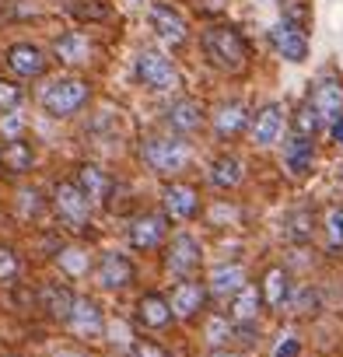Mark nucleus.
<instances>
[{"label": "nucleus", "mask_w": 343, "mask_h": 357, "mask_svg": "<svg viewBox=\"0 0 343 357\" xmlns=\"http://www.w3.org/2000/svg\"><path fill=\"white\" fill-rule=\"evenodd\" d=\"M280 133H284V105H280V102H266V105L252 116L249 137H252L256 147H270V144L280 140Z\"/></svg>", "instance_id": "12"}, {"label": "nucleus", "mask_w": 343, "mask_h": 357, "mask_svg": "<svg viewBox=\"0 0 343 357\" xmlns=\"http://www.w3.org/2000/svg\"><path fill=\"white\" fill-rule=\"evenodd\" d=\"M151 32H154L165 46H183L186 36H190L186 18H183L176 8H172V4H165V0L151 4Z\"/></svg>", "instance_id": "8"}, {"label": "nucleus", "mask_w": 343, "mask_h": 357, "mask_svg": "<svg viewBox=\"0 0 343 357\" xmlns=\"http://www.w3.org/2000/svg\"><path fill=\"white\" fill-rule=\"evenodd\" d=\"M326 238L333 249H343V207H333L326 214Z\"/></svg>", "instance_id": "34"}, {"label": "nucleus", "mask_w": 343, "mask_h": 357, "mask_svg": "<svg viewBox=\"0 0 343 357\" xmlns=\"http://www.w3.org/2000/svg\"><path fill=\"white\" fill-rule=\"evenodd\" d=\"M161 207H165V218L172 221H190L200 214V193L190 183H168L161 190Z\"/></svg>", "instance_id": "11"}, {"label": "nucleus", "mask_w": 343, "mask_h": 357, "mask_svg": "<svg viewBox=\"0 0 343 357\" xmlns=\"http://www.w3.org/2000/svg\"><path fill=\"white\" fill-rule=\"evenodd\" d=\"M53 207H56V214H60L67 225L81 228V225L88 221V214H91V197H88L77 183H56V190H53Z\"/></svg>", "instance_id": "7"}, {"label": "nucleus", "mask_w": 343, "mask_h": 357, "mask_svg": "<svg viewBox=\"0 0 343 357\" xmlns=\"http://www.w3.org/2000/svg\"><path fill=\"white\" fill-rule=\"evenodd\" d=\"M133 277H137V270H133V263H130L123 252H105V256L98 259L95 280H98L105 291H123V287L133 284Z\"/></svg>", "instance_id": "13"}, {"label": "nucleus", "mask_w": 343, "mask_h": 357, "mask_svg": "<svg viewBox=\"0 0 343 357\" xmlns=\"http://www.w3.org/2000/svg\"><path fill=\"white\" fill-rule=\"evenodd\" d=\"M211 357H242V354H235V350H214Z\"/></svg>", "instance_id": "41"}, {"label": "nucleus", "mask_w": 343, "mask_h": 357, "mask_svg": "<svg viewBox=\"0 0 343 357\" xmlns=\"http://www.w3.org/2000/svg\"><path fill=\"white\" fill-rule=\"evenodd\" d=\"M259 294L266 308H284L291 301V273L284 266H270L259 280Z\"/></svg>", "instance_id": "20"}, {"label": "nucleus", "mask_w": 343, "mask_h": 357, "mask_svg": "<svg viewBox=\"0 0 343 357\" xmlns=\"http://www.w3.org/2000/svg\"><path fill=\"white\" fill-rule=\"evenodd\" d=\"M77 186L91 197V204L95 200H102V197H109V190H112V178L98 168V165H81L77 168Z\"/></svg>", "instance_id": "28"}, {"label": "nucleus", "mask_w": 343, "mask_h": 357, "mask_svg": "<svg viewBox=\"0 0 343 357\" xmlns=\"http://www.w3.org/2000/svg\"><path fill=\"white\" fill-rule=\"evenodd\" d=\"M242 178H245V165L238 154H218L211 161V183L218 190H238Z\"/></svg>", "instance_id": "26"}, {"label": "nucleus", "mask_w": 343, "mask_h": 357, "mask_svg": "<svg viewBox=\"0 0 343 357\" xmlns=\"http://www.w3.org/2000/svg\"><path fill=\"white\" fill-rule=\"evenodd\" d=\"M172 301L168 298H161V294H144L140 301H137V322L144 326V329H165L168 322H172Z\"/></svg>", "instance_id": "21"}, {"label": "nucleus", "mask_w": 343, "mask_h": 357, "mask_svg": "<svg viewBox=\"0 0 343 357\" xmlns=\"http://www.w3.org/2000/svg\"><path fill=\"white\" fill-rule=\"evenodd\" d=\"M137 77L151 88V91H176L179 88V70L165 53L158 50H144L137 53Z\"/></svg>", "instance_id": "4"}, {"label": "nucleus", "mask_w": 343, "mask_h": 357, "mask_svg": "<svg viewBox=\"0 0 343 357\" xmlns=\"http://www.w3.org/2000/svg\"><path fill=\"white\" fill-rule=\"evenodd\" d=\"M204 53L218 70H228V74H238L249 63V43L231 25H211L204 32Z\"/></svg>", "instance_id": "1"}, {"label": "nucleus", "mask_w": 343, "mask_h": 357, "mask_svg": "<svg viewBox=\"0 0 343 357\" xmlns=\"http://www.w3.org/2000/svg\"><path fill=\"white\" fill-rule=\"evenodd\" d=\"M22 126H25V123H22V119H18L15 112H8L4 119H0V133H4L8 140H18V133H22Z\"/></svg>", "instance_id": "39"}, {"label": "nucleus", "mask_w": 343, "mask_h": 357, "mask_svg": "<svg viewBox=\"0 0 343 357\" xmlns=\"http://www.w3.org/2000/svg\"><path fill=\"white\" fill-rule=\"evenodd\" d=\"M319 126H322V119H319V112L305 102V105H298V112H294V133H301V137H315L319 133Z\"/></svg>", "instance_id": "32"}, {"label": "nucleus", "mask_w": 343, "mask_h": 357, "mask_svg": "<svg viewBox=\"0 0 343 357\" xmlns=\"http://www.w3.org/2000/svg\"><path fill=\"white\" fill-rule=\"evenodd\" d=\"M165 119H168V126L176 133H193V130L204 126V105L197 98H179V102H172Z\"/></svg>", "instance_id": "23"}, {"label": "nucleus", "mask_w": 343, "mask_h": 357, "mask_svg": "<svg viewBox=\"0 0 343 357\" xmlns=\"http://www.w3.org/2000/svg\"><path fill=\"white\" fill-rule=\"evenodd\" d=\"M312 231H315V218H312L308 211L287 218V238H291V242H308Z\"/></svg>", "instance_id": "31"}, {"label": "nucleus", "mask_w": 343, "mask_h": 357, "mask_svg": "<svg viewBox=\"0 0 343 357\" xmlns=\"http://www.w3.org/2000/svg\"><path fill=\"white\" fill-rule=\"evenodd\" d=\"M18 277V252L11 245H0V284Z\"/></svg>", "instance_id": "36"}, {"label": "nucleus", "mask_w": 343, "mask_h": 357, "mask_svg": "<svg viewBox=\"0 0 343 357\" xmlns=\"http://www.w3.org/2000/svg\"><path fill=\"white\" fill-rule=\"evenodd\" d=\"M249 123H252V116H249V105H245V102H224V105H218V112H214V133H218L221 140L238 137L242 130H249Z\"/></svg>", "instance_id": "16"}, {"label": "nucleus", "mask_w": 343, "mask_h": 357, "mask_svg": "<svg viewBox=\"0 0 343 357\" xmlns=\"http://www.w3.org/2000/svg\"><path fill=\"white\" fill-rule=\"evenodd\" d=\"M140 154H144V161L158 175H176V172H183L190 165V147L179 137H172V133H151V137H144Z\"/></svg>", "instance_id": "2"}, {"label": "nucleus", "mask_w": 343, "mask_h": 357, "mask_svg": "<svg viewBox=\"0 0 343 357\" xmlns=\"http://www.w3.org/2000/svg\"><path fill=\"white\" fill-rule=\"evenodd\" d=\"M165 235H168V218L165 214H137L130 221V228H126V238H130V245L137 252L158 249L165 242Z\"/></svg>", "instance_id": "10"}, {"label": "nucleus", "mask_w": 343, "mask_h": 357, "mask_svg": "<svg viewBox=\"0 0 343 357\" xmlns=\"http://www.w3.org/2000/svg\"><path fill=\"white\" fill-rule=\"evenodd\" d=\"M242 287H245V266L242 263H221L207 277V291L214 298H235Z\"/></svg>", "instance_id": "17"}, {"label": "nucleus", "mask_w": 343, "mask_h": 357, "mask_svg": "<svg viewBox=\"0 0 343 357\" xmlns=\"http://www.w3.org/2000/svg\"><path fill=\"white\" fill-rule=\"evenodd\" d=\"M22 105V88L15 81H0V112H15Z\"/></svg>", "instance_id": "35"}, {"label": "nucleus", "mask_w": 343, "mask_h": 357, "mask_svg": "<svg viewBox=\"0 0 343 357\" xmlns=\"http://www.w3.org/2000/svg\"><path fill=\"white\" fill-rule=\"evenodd\" d=\"M200 259H204V249H200V242H197L193 235H176V238L165 245V270H168L172 277L190 280V277L197 273Z\"/></svg>", "instance_id": "5"}, {"label": "nucleus", "mask_w": 343, "mask_h": 357, "mask_svg": "<svg viewBox=\"0 0 343 357\" xmlns=\"http://www.w3.org/2000/svg\"><path fill=\"white\" fill-rule=\"evenodd\" d=\"M77 336H88V340H98L102 336V329H105V322H102V312H98V305L91 301V298H77V305H74V315H70V322H67Z\"/></svg>", "instance_id": "25"}, {"label": "nucleus", "mask_w": 343, "mask_h": 357, "mask_svg": "<svg viewBox=\"0 0 343 357\" xmlns=\"http://www.w3.org/2000/svg\"><path fill=\"white\" fill-rule=\"evenodd\" d=\"M53 53H56V60L67 63V67H84V63L91 60V39H88L84 32H67V36L56 39Z\"/></svg>", "instance_id": "24"}, {"label": "nucleus", "mask_w": 343, "mask_h": 357, "mask_svg": "<svg viewBox=\"0 0 343 357\" xmlns=\"http://www.w3.org/2000/svg\"><path fill=\"white\" fill-rule=\"evenodd\" d=\"M172 312H176V319H197L200 312H204V305H207V284H200V280H183V284H176L172 287Z\"/></svg>", "instance_id": "14"}, {"label": "nucleus", "mask_w": 343, "mask_h": 357, "mask_svg": "<svg viewBox=\"0 0 343 357\" xmlns=\"http://www.w3.org/2000/svg\"><path fill=\"white\" fill-rule=\"evenodd\" d=\"M130 357H168V350H161L154 340H137L130 347Z\"/></svg>", "instance_id": "37"}, {"label": "nucleus", "mask_w": 343, "mask_h": 357, "mask_svg": "<svg viewBox=\"0 0 343 357\" xmlns=\"http://www.w3.org/2000/svg\"><path fill=\"white\" fill-rule=\"evenodd\" d=\"M329 133H333V140H336V144L343 147V116H340V119H336V123L329 126Z\"/></svg>", "instance_id": "40"}, {"label": "nucleus", "mask_w": 343, "mask_h": 357, "mask_svg": "<svg viewBox=\"0 0 343 357\" xmlns=\"http://www.w3.org/2000/svg\"><path fill=\"white\" fill-rule=\"evenodd\" d=\"M277 8H280V22H291V25L308 32V25H312V0H277Z\"/></svg>", "instance_id": "29"}, {"label": "nucleus", "mask_w": 343, "mask_h": 357, "mask_svg": "<svg viewBox=\"0 0 343 357\" xmlns=\"http://www.w3.org/2000/svg\"><path fill=\"white\" fill-rule=\"evenodd\" d=\"M32 165H36V147L29 140L18 137V140L0 144V168L8 175H25V172H32Z\"/></svg>", "instance_id": "19"}, {"label": "nucleus", "mask_w": 343, "mask_h": 357, "mask_svg": "<svg viewBox=\"0 0 343 357\" xmlns=\"http://www.w3.org/2000/svg\"><path fill=\"white\" fill-rule=\"evenodd\" d=\"M204 333H207V343H211V347L224 350V343H228V340L235 336V322H231L228 315H211V319H207V329H204Z\"/></svg>", "instance_id": "30"}, {"label": "nucleus", "mask_w": 343, "mask_h": 357, "mask_svg": "<svg viewBox=\"0 0 343 357\" xmlns=\"http://www.w3.org/2000/svg\"><path fill=\"white\" fill-rule=\"evenodd\" d=\"M39 102H43V109H46L49 116L67 119V116H74V112L88 102V81H81V77H60V81H49V84L43 88Z\"/></svg>", "instance_id": "3"}, {"label": "nucleus", "mask_w": 343, "mask_h": 357, "mask_svg": "<svg viewBox=\"0 0 343 357\" xmlns=\"http://www.w3.org/2000/svg\"><path fill=\"white\" fill-rule=\"evenodd\" d=\"M74 305H77V298H74V291L67 287V284H46L43 287V312L49 315V319H56V322H70V315H74Z\"/></svg>", "instance_id": "22"}, {"label": "nucleus", "mask_w": 343, "mask_h": 357, "mask_svg": "<svg viewBox=\"0 0 343 357\" xmlns=\"http://www.w3.org/2000/svg\"><path fill=\"white\" fill-rule=\"evenodd\" d=\"M270 46L287 63H305L308 60V32L298 29V25H291V22H277L270 29Z\"/></svg>", "instance_id": "9"}, {"label": "nucleus", "mask_w": 343, "mask_h": 357, "mask_svg": "<svg viewBox=\"0 0 343 357\" xmlns=\"http://www.w3.org/2000/svg\"><path fill=\"white\" fill-rule=\"evenodd\" d=\"M4 60H8V70L18 74V77H43L46 74V63H49L46 53L39 46H32V43H15L4 53Z\"/></svg>", "instance_id": "15"}, {"label": "nucleus", "mask_w": 343, "mask_h": 357, "mask_svg": "<svg viewBox=\"0 0 343 357\" xmlns=\"http://www.w3.org/2000/svg\"><path fill=\"white\" fill-rule=\"evenodd\" d=\"M273 357H301V340L298 336H280V343L273 347Z\"/></svg>", "instance_id": "38"}, {"label": "nucleus", "mask_w": 343, "mask_h": 357, "mask_svg": "<svg viewBox=\"0 0 343 357\" xmlns=\"http://www.w3.org/2000/svg\"><path fill=\"white\" fill-rule=\"evenodd\" d=\"M60 270H67L70 277H81L88 270V252L84 249H63L60 252Z\"/></svg>", "instance_id": "33"}, {"label": "nucleus", "mask_w": 343, "mask_h": 357, "mask_svg": "<svg viewBox=\"0 0 343 357\" xmlns=\"http://www.w3.org/2000/svg\"><path fill=\"white\" fill-rule=\"evenodd\" d=\"M284 165H287V172H291L294 178L308 175L312 165H315V137L294 133V137L287 140V147H284Z\"/></svg>", "instance_id": "18"}, {"label": "nucleus", "mask_w": 343, "mask_h": 357, "mask_svg": "<svg viewBox=\"0 0 343 357\" xmlns=\"http://www.w3.org/2000/svg\"><path fill=\"white\" fill-rule=\"evenodd\" d=\"M308 105L319 112L322 126H326V123L333 126V123L343 116V84H340V77L322 74V77L312 84V91H308Z\"/></svg>", "instance_id": "6"}, {"label": "nucleus", "mask_w": 343, "mask_h": 357, "mask_svg": "<svg viewBox=\"0 0 343 357\" xmlns=\"http://www.w3.org/2000/svg\"><path fill=\"white\" fill-rule=\"evenodd\" d=\"M259 308H263V294H259V287L245 284V287L231 298V312H228V319H231L235 326H252L256 315H259Z\"/></svg>", "instance_id": "27"}]
</instances>
